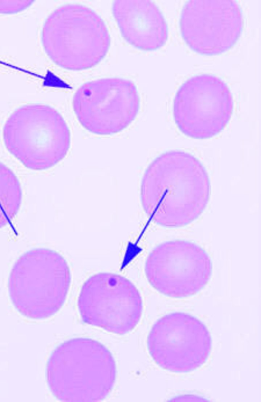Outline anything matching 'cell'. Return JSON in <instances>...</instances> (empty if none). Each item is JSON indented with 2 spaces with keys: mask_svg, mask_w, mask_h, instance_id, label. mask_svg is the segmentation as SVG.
Instances as JSON below:
<instances>
[{
  "mask_svg": "<svg viewBox=\"0 0 261 402\" xmlns=\"http://www.w3.org/2000/svg\"><path fill=\"white\" fill-rule=\"evenodd\" d=\"M211 184L203 164L190 153L168 151L156 157L143 175L140 189L144 210L156 224L187 226L203 213Z\"/></svg>",
  "mask_w": 261,
  "mask_h": 402,
  "instance_id": "6da1fadb",
  "label": "cell"
},
{
  "mask_svg": "<svg viewBox=\"0 0 261 402\" xmlns=\"http://www.w3.org/2000/svg\"><path fill=\"white\" fill-rule=\"evenodd\" d=\"M116 374V362L108 349L83 337L59 344L51 353L45 370L51 394L68 402L104 400L114 388Z\"/></svg>",
  "mask_w": 261,
  "mask_h": 402,
  "instance_id": "7a4b0ae2",
  "label": "cell"
},
{
  "mask_svg": "<svg viewBox=\"0 0 261 402\" xmlns=\"http://www.w3.org/2000/svg\"><path fill=\"white\" fill-rule=\"evenodd\" d=\"M41 41L55 64L72 71L97 65L111 45L103 20L91 8L75 4L62 5L48 15L42 28Z\"/></svg>",
  "mask_w": 261,
  "mask_h": 402,
  "instance_id": "3957f363",
  "label": "cell"
},
{
  "mask_svg": "<svg viewBox=\"0 0 261 402\" xmlns=\"http://www.w3.org/2000/svg\"><path fill=\"white\" fill-rule=\"evenodd\" d=\"M71 283L65 258L47 248H35L21 255L10 272L8 288L16 310L31 319L42 320L63 306Z\"/></svg>",
  "mask_w": 261,
  "mask_h": 402,
  "instance_id": "277c9868",
  "label": "cell"
},
{
  "mask_svg": "<svg viewBox=\"0 0 261 402\" xmlns=\"http://www.w3.org/2000/svg\"><path fill=\"white\" fill-rule=\"evenodd\" d=\"M3 139L9 152L27 168L49 169L67 155L71 144L69 128L54 108L29 104L15 110L6 120Z\"/></svg>",
  "mask_w": 261,
  "mask_h": 402,
  "instance_id": "5b68a950",
  "label": "cell"
},
{
  "mask_svg": "<svg viewBox=\"0 0 261 402\" xmlns=\"http://www.w3.org/2000/svg\"><path fill=\"white\" fill-rule=\"evenodd\" d=\"M77 307L85 323L118 335L133 330L143 312L137 287L125 277L111 273L94 274L84 282Z\"/></svg>",
  "mask_w": 261,
  "mask_h": 402,
  "instance_id": "8992f818",
  "label": "cell"
},
{
  "mask_svg": "<svg viewBox=\"0 0 261 402\" xmlns=\"http://www.w3.org/2000/svg\"><path fill=\"white\" fill-rule=\"evenodd\" d=\"M232 94L227 84L209 74L193 76L177 91L173 114L176 126L186 136L198 140L219 134L233 113Z\"/></svg>",
  "mask_w": 261,
  "mask_h": 402,
  "instance_id": "52a82bcc",
  "label": "cell"
},
{
  "mask_svg": "<svg viewBox=\"0 0 261 402\" xmlns=\"http://www.w3.org/2000/svg\"><path fill=\"white\" fill-rule=\"evenodd\" d=\"M145 272L160 293L183 299L195 295L209 282L213 272L207 253L195 243L174 239L154 247L147 257Z\"/></svg>",
  "mask_w": 261,
  "mask_h": 402,
  "instance_id": "ba28073f",
  "label": "cell"
},
{
  "mask_svg": "<svg viewBox=\"0 0 261 402\" xmlns=\"http://www.w3.org/2000/svg\"><path fill=\"white\" fill-rule=\"evenodd\" d=\"M140 105L135 84L116 77L83 84L72 99L73 109L81 125L101 136L116 134L126 128L137 117Z\"/></svg>",
  "mask_w": 261,
  "mask_h": 402,
  "instance_id": "9c48e42d",
  "label": "cell"
},
{
  "mask_svg": "<svg viewBox=\"0 0 261 402\" xmlns=\"http://www.w3.org/2000/svg\"><path fill=\"white\" fill-rule=\"evenodd\" d=\"M148 353L161 368L175 373L193 371L202 366L212 351V338L204 323L183 312L158 319L147 339Z\"/></svg>",
  "mask_w": 261,
  "mask_h": 402,
  "instance_id": "30bf717a",
  "label": "cell"
},
{
  "mask_svg": "<svg viewBox=\"0 0 261 402\" xmlns=\"http://www.w3.org/2000/svg\"><path fill=\"white\" fill-rule=\"evenodd\" d=\"M244 19L240 5L233 0H191L180 13L181 35L188 46L203 56L222 54L241 36Z\"/></svg>",
  "mask_w": 261,
  "mask_h": 402,
  "instance_id": "8fae6325",
  "label": "cell"
},
{
  "mask_svg": "<svg viewBox=\"0 0 261 402\" xmlns=\"http://www.w3.org/2000/svg\"><path fill=\"white\" fill-rule=\"evenodd\" d=\"M112 12L124 39L145 51L156 50L166 44L168 30L157 5L149 0H116Z\"/></svg>",
  "mask_w": 261,
  "mask_h": 402,
  "instance_id": "7c38bea8",
  "label": "cell"
},
{
  "mask_svg": "<svg viewBox=\"0 0 261 402\" xmlns=\"http://www.w3.org/2000/svg\"><path fill=\"white\" fill-rule=\"evenodd\" d=\"M21 185L13 172L0 162V229L9 224L20 209Z\"/></svg>",
  "mask_w": 261,
  "mask_h": 402,
  "instance_id": "4fadbf2b",
  "label": "cell"
},
{
  "mask_svg": "<svg viewBox=\"0 0 261 402\" xmlns=\"http://www.w3.org/2000/svg\"><path fill=\"white\" fill-rule=\"evenodd\" d=\"M33 1H0V13L12 14L22 11L29 7Z\"/></svg>",
  "mask_w": 261,
  "mask_h": 402,
  "instance_id": "5bb4252c",
  "label": "cell"
},
{
  "mask_svg": "<svg viewBox=\"0 0 261 402\" xmlns=\"http://www.w3.org/2000/svg\"><path fill=\"white\" fill-rule=\"evenodd\" d=\"M172 401H206L207 399L197 396H179L171 399Z\"/></svg>",
  "mask_w": 261,
  "mask_h": 402,
  "instance_id": "9a60e30c",
  "label": "cell"
}]
</instances>
